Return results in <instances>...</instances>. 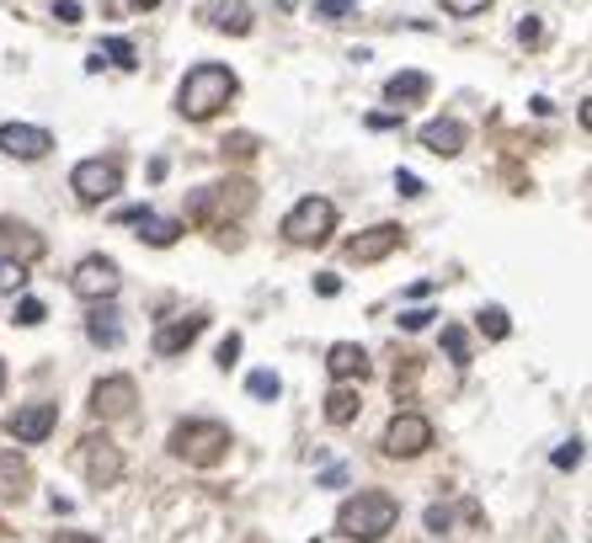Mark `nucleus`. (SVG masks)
Masks as SVG:
<instances>
[{
  "label": "nucleus",
  "mask_w": 592,
  "mask_h": 543,
  "mask_svg": "<svg viewBox=\"0 0 592 543\" xmlns=\"http://www.w3.org/2000/svg\"><path fill=\"white\" fill-rule=\"evenodd\" d=\"M208 27H219V33H252V5L246 0H208Z\"/></svg>",
  "instance_id": "obj_16"
},
{
  "label": "nucleus",
  "mask_w": 592,
  "mask_h": 543,
  "mask_svg": "<svg viewBox=\"0 0 592 543\" xmlns=\"http://www.w3.org/2000/svg\"><path fill=\"white\" fill-rule=\"evenodd\" d=\"M69 288H75L86 303H107L118 288H124V272H118L113 256H86V261L69 272Z\"/></svg>",
  "instance_id": "obj_5"
},
{
  "label": "nucleus",
  "mask_w": 592,
  "mask_h": 543,
  "mask_svg": "<svg viewBox=\"0 0 592 543\" xmlns=\"http://www.w3.org/2000/svg\"><path fill=\"white\" fill-rule=\"evenodd\" d=\"M358 11V0H316V16L321 22H347Z\"/></svg>",
  "instance_id": "obj_24"
},
{
  "label": "nucleus",
  "mask_w": 592,
  "mask_h": 543,
  "mask_svg": "<svg viewBox=\"0 0 592 543\" xmlns=\"http://www.w3.org/2000/svg\"><path fill=\"white\" fill-rule=\"evenodd\" d=\"M155 5H160V0H133V11H155Z\"/></svg>",
  "instance_id": "obj_40"
},
{
  "label": "nucleus",
  "mask_w": 592,
  "mask_h": 543,
  "mask_svg": "<svg viewBox=\"0 0 592 543\" xmlns=\"http://www.w3.org/2000/svg\"><path fill=\"white\" fill-rule=\"evenodd\" d=\"M395 192H400V197H422V177H411V171H395Z\"/></svg>",
  "instance_id": "obj_32"
},
{
  "label": "nucleus",
  "mask_w": 592,
  "mask_h": 543,
  "mask_svg": "<svg viewBox=\"0 0 592 543\" xmlns=\"http://www.w3.org/2000/svg\"><path fill=\"white\" fill-rule=\"evenodd\" d=\"M0 389H5V362H0Z\"/></svg>",
  "instance_id": "obj_41"
},
{
  "label": "nucleus",
  "mask_w": 592,
  "mask_h": 543,
  "mask_svg": "<svg viewBox=\"0 0 592 543\" xmlns=\"http://www.w3.org/2000/svg\"><path fill=\"white\" fill-rule=\"evenodd\" d=\"M86 336H91L96 347H124V320H118V309H113V303H96V309L86 314Z\"/></svg>",
  "instance_id": "obj_15"
},
{
  "label": "nucleus",
  "mask_w": 592,
  "mask_h": 543,
  "mask_svg": "<svg viewBox=\"0 0 592 543\" xmlns=\"http://www.w3.org/2000/svg\"><path fill=\"white\" fill-rule=\"evenodd\" d=\"M22 288H27V261L0 256V294H22Z\"/></svg>",
  "instance_id": "obj_22"
},
{
  "label": "nucleus",
  "mask_w": 592,
  "mask_h": 543,
  "mask_svg": "<svg viewBox=\"0 0 592 543\" xmlns=\"http://www.w3.org/2000/svg\"><path fill=\"white\" fill-rule=\"evenodd\" d=\"M133 411V378H107V384H96V416H129Z\"/></svg>",
  "instance_id": "obj_17"
},
{
  "label": "nucleus",
  "mask_w": 592,
  "mask_h": 543,
  "mask_svg": "<svg viewBox=\"0 0 592 543\" xmlns=\"http://www.w3.org/2000/svg\"><path fill=\"white\" fill-rule=\"evenodd\" d=\"M139 235H144V241H150V245H171V241H177V235H182V224H177V219H155V214H150Z\"/></svg>",
  "instance_id": "obj_23"
},
{
  "label": "nucleus",
  "mask_w": 592,
  "mask_h": 543,
  "mask_svg": "<svg viewBox=\"0 0 592 543\" xmlns=\"http://www.w3.org/2000/svg\"><path fill=\"white\" fill-rule=\"evenodd\" d=\"M43 314H49L43 299H33V294H22V299H16V325H43Z\"/></svg>",
  "instance_id": "obj_27"
},
{
  "label": "nucleus",
  "mask_w": 592,
  "mask_h": 543,
  "mask_svg": "<svg viewBox=\"0 0 592 543\" xmlns=\"http://www.w3.org/2000/svg\"><path fill=\"white\" fill-rule=\"evenodd\" d=\"M278 5H294V0H278Z\"/></svg>",
  "instance_id": "obj_42"
},
{
  "label": "nucleus",
  "mask_w": 592,
  "mask_h": 543,
  "mask_svg": "<svg viewBox=\"0 0 592 543\" xmlns=\"http://www.w3.org/2000/svg\"><path fill=\"white\" fill-rule=\"evenodd\" d=\"M326 367H331V378H336V384L363 378V373H369V352H363L358 341H336V347L326 352Z\"/></svg>",
  "instance_id": "obj_14"
},
{
  "label": "nucleus",
  "mask_w": 592,
  "mask_h": 543,
  "mask_svg": "<svg viewBox=\"0 0 592 543\" xmlns=\"http://www.w3.org/2000/svg\"><path fill=\"white\" fill-rule=\"evenodd\" d=\"M336 230V203L331 197H299L283 214V241L288 245H321Z\"/></svg>",
  "instance_id": "obj_4"
},
{
  "label": "nucleus",
  "mask_w": 592,
  "mask_h": 543,
  "mask_svg": "<svg viewBox=\"0 0 592 543\" xmlns=\"http://www.w3.org/2000/svg\"><path fill=\"white\" fill-rule=\"evenodd\" d=\"M352 416H358V389L336 384V389L326 395V422H331V426H347Z\"/></svg>",
  "instance_id": "obj_19"
},
{
  "label": "nucleus",
  "mask_w": 592,
  "mask_h": 543,
  "mask_svg": "<svg viewBox=\"0 0 592 543\" xmlns=\"http://www.w3.org/2000/svg\"><path fill=\"white\" fill-rule=\"evenodd\" d=\"M54 16H60L65 27H80V16H86V11H80L75 0H60V5H54Z\"/></svg>",
  "instance_id": "obj_34"
},
{
  "label": "nucleus",
  "mask_w": 592,
  "mask_h": 543,
  "mask_svg": "<svg viewBox=\"0 0 592 543\" xmlns=\"http://www.w3.org/2000/svg\"><path fill=\"white\" fill-rule=\"evenodd\" d=\"M54 426H60V405H54V400H33V405H22V411L5 422V431H11L22 448H33V442H49Z\"/></svg>",
  "instance_id": "obj_8"
},
{
  "label": "nucleus",
  "mask_w": 592,
  "mask_h": 543,
  "mask_svg": "<svg viewBox=\"0 0 592 543\" xmlns=\"http://www.w3.org/2000/svg\"><path fill=\"white\" fill-rule=\"evenodd\" d=\"M235 358H241V336H224L219 341V367H235Z\"/></svg>",
  "instance_id": "obj_33"
},
{
  "label": "nucleus",
  "mask_w": 592,
  "mask_h": 543,
  "mask_svg": "<svg viewBox=\"0 0 592 543\" xmlns=\"http://www.w3.org/2000/svg\"><path fill=\"white\" fill-rule=\"evenodd\" d=\"M433 314H438V309H406V314H400V331H427Z\"/></svg>",
  "instance_id": "obj_28"
},
{
  "label": "nucleus",
  "mask_w": 592,
  "mask_h": 543,
  "mask_svg": "<svg viewBox=\"0 0 592 543\" xmlns=\"http://www.w3.org/2000/svg\"><path fill=\"white\" fill-rule=\"evenodd\" d=\"M246 395H252V400H262V405H272V400L283 395V378H278L272 367H257V373L246 378Z\"/></svg>",
  "instance_id": "obj_21"
},
{
  "label": "nucleus",
  "mask_w": 592,
  "mask_h": 543,
  "mask_svg": "<svg viewBox=\"0 0 592 543\" xmlns=\"http://www.w3.org/2000/svg\"><path fill=\"white\" fill-rule=\"evenodd\" d=\"M449 522H454L449 506H433V512H427V533H449Z\"/></svg>",
  "instance_id": "obj_31"
},
{
  "label": "nucleus",
  "mask_w": 592,
  "mask_h": 543,
  "mask_svg": "<svg viewBox=\"0 0 592 543\" xmlns=\"http://www.w3.org/2000/svg\"><path fill=\"white\" fill-rule=\"evenodd\" d=\"M69 186H75L80 203H107V197H118L124 171H118V160H80L69 171Z\"/></svg>",
  "instance_id": "obj_6"
},
{
  "label": "nucleus",
  "mask_w": 592,
  "mask_h": 543,
  "mask_svg": "<svg viewBox=\"0 0 592 543\" xmlns=\"http://www.w3.org/2000/svg\"><path fill=\"white\" fill-rule=\"evenodd\" d=\"M577 464H582V442L571 437L566 448H555V469H577Z\"/></svg>",
  "instance_id": "obj_29"
},
{
  "label": "nucleus",
  "mask_w": 592,
  "mask_h": 543,
  "mask_svg": "<svg viewBox=\"0 0 592 543\" xmlns=\"http://www.w3.org/2000/svg\"><path fill=\"white\" fill-rule=\"evenodd\" d=\"M118 219H124V224H144V219H150V208H124Z\"/></svg>",
  "instance_id": "obj_36"
},
{
  "label": "nucleus",
  "mask_w": 592,
  "mask_h": 543,
  "mask_svg": "<svg viewBox=\"0 0 592 543\" xmlns=\"http://www.w3.org/2000/svg\"><path fill=\"white\" fill-rule=\"evenodd\" d=\"M443 352H449V358L460 362V367L469 362V341H464V331H460V325H443Z\"/></svg>",
  "instance_id": "obj_26"
},
{
  "label": "nucleus",
  "mask_w": 592,
  "mask_h": 543,
  "mask_svg": "<svg viewBox=\"0 0 592 543\" xmlns=\"http://www.w3.org/2000/svg\"><path fill=\"white\" fill-rule=\"evenodd\" d=\"M60 543H102V539H91V533H60Z\"/></svg>",
  "instance_id": "obj_39"
},
{
  "label": "nucleus",
  "mask_w": 592,
  "mask_h": 543,
  "mask_svg": "<svg viewBox=\"0 0 592 543\" xmlns=\"http://www.w3.org/2000/svg\"><path fill=\"white\" fill-rule=\"evenodd\" d=\"M395 522H400V501L385 495V490H358V495L342 501V512H336L342 539H358V543H379Z\"/></svg>",
  "instance_id": "obj_1"
},
{
  "label": "nucleus",
  "mask_w": 592,
  "mask_h": 543,
  "mask_svg": "<svg viewBox=\"0 0 592 543\" xmlns=\"http://www.w3.org/2000/svg\"><path fill=\"white\" fill-rule=\"evenodd\" d=\"M316 294H326V299H336V294H342V283H336V277H321V283H316Z\"/></svg>",
  "instance_id": "obj_38"
},
{
  "label": "nucleus",
  "mask_w": 592,
  "mask_h": 543,
  "mask_svg": "<svg viewBox=\"0 0 592 543\" xmlns=\"http://www.w3.org/2000/svg\"><path fill=\"white\" fill-rule=\"evenodd\" d=\"M395 245H400V230H395V224H374V230L352 235L342 256H347L352 267H369V261H385V256H390Z\"/></svg>",
  "instance_id": "obj_10"
},
{
  "label": "nucleus",
  "mask_w": 592,
  "mask_h": 543,
  "mask_svg": "<svg viewBox=\"0 0 592 543\" xmlns=\"http://www.w3.org/2000/svg\"><path fill=\"white\" fill-rule=\"evenodd\" d=\"M518 38H524V43H539V22H518Z\"/></svg>",
  "instance_id": "obj_37"
},
{
  "label": "nucleus",
  "mask_w": 592,
  "mask_h": 543,
  "mask_svg": "<svg viewBox=\"0 0 592 543\" xmlns=\"http://www.w3.org/2000/svg\"><path fill=\"white\" fill-rule=\"evenodd\" d=\"M427 86H433L427 75H416V69H406V75H390V86H385V96H390L395 107H400V102H416V96H427Z\"/></svg>",
  "instance_id": "obj_18"
},
{
  "label": "nucleus",
  "mask_w": 592,
  "mask_h": 543,
  "mask_svg": "<svg viewBox=\"0 0 592 543\" xmlns=\"http://www.w3.org/2000/svg\"><path fill=\"white\" fill-rule=\"evenodd\" d=\"M464 139H469V133H464L460 118H438V122H427V128H422V150H433V155H443V160H449V155H460Z\"/></svg>",
  "instance_id": "obj_13"
},
{
  "label": "nucleus",
  "mask_w": 592,
  "mask_h": 543,
  "mask_svg": "<svg viewBox=\"0 0 592 543\" xmlns=\"http://www.w3.org/2000/svg\"><path fill=\"white\" fill-rule=\"evenodd\" d=\"M171 453L177 458H188L197 469H208V464H219L224 453H230V426L219 422H182L171 431Z\"/></svg>",
  "instance_id": "obj_3"
},
{
  "label": "nucleus",
  "mask_w": 592,
  "mask_h": 543,
  "mask_svg": "<svg viewBox=\"0 0 592 543\" xmlns=\"http://www.w3.org/2000/svg\"><path fill=\"white\" fill-rule=\"evenodd\" d=\"M230 96H235V75L224 64H197V69H188V80L177 91V113L203 122V118H214Z\"/></svg>",
  "instance_id": "obj_2"
},
{
  "label": "nucleus",
  "mask_w": 592,
  "mask_h": 543,
  "mask_svg": "<svg viewBox=\"0 0 592 543\" xmlns=\"http://www.w3.org/2000/svg\"><path fill=\"white\" fill-rule=\"evenodd\" d=\"M321 484H326V490H342V484H347V469H342V464H331L326 475H321Z\"/></svg>",
  "instance_id": "obj_35"
},
{
  "label": "nucleus",
  "mask_w": 592,
  "mask_h": 543,
  "mask_svg": "<svg viewBox=\"0 0 592 543\" xmlns=\"http://www.w3.org/2000/svg\"><path fill=\"white\" fill-rule=\"evenodd\" d=\"M475 325H480V336H486V341H507V336H513V325H507V309H502V303H486Z\"/></svg>",
  "instance_id": "obj_20"
},
{
  "label": "nucleus",
  "mask_w": 592,
  "mask_h": 543,
  "mask_svg": "<svg viewBox=\"0 0 592 543\" xmlns=\"http://www.w3.org/2000/svg\"><path fill=\"white\" fill-rule=\"evenodd\" d=\"M96 54H107V60L124 64V69H133V64H139V60H133V43H129V38H107V43H102Z\"/></svg>",
  "instance_id": "obj_25"
},
{
  "label": "nucleus",
  "mask_w": 592,
  "mask_h": 543,
  "mask_svg": "<svg viewBox=\"0 0 592 543\" xmlns=\"http://www.w3.org/2000/svg\"><path fill=\"white\" fill-rule=\"evenodd\" d=\"M0 150L16 155V160H43V155L54 150V133L38 128V122H5V128H0Z\"/></svg>",
  "instance_id": "obj_9"
},
{
  "label": "nucleus",
  "mask_w": 592,
  "mask_h": 543,
  "mask_svg": "<svg viewBox=\"0 0 592 543\" xmlns=\"http://www.w3.org/2000/svg\"><path fill=\"white\" fill-rule=\"evenodd\" d=\"M203 325H208L203 314H193V320H171V325H160V331H155V352H160V358H177V352H188V347H193L197 336H203Z\"/></svg>",
  "instance_id": "obj_12"
},
{
  "label": "nucleus",
  "mask_w": 592,
  "mask_h": 543,
  "mask_svg": "<svg viewBox=\"0 0 592 543\" xmlns=\"http://www.w3.org/2000/svg\"><path fill=\"white\" fill-rule=\"evenodd\" d=\"M433 448V422L416 416V411H400L390 426H385V453L390 458H416Z\"/></svg>",
  "instance_id": "obj_7"
},
{
  "label": "nucleus",
  "mask_w": 592,
  "mask_h": 543,
  "mask_svg": "<svg viewBox=\"0 0 592 543\" xmlns=\"http://www.w3.org/2000/svg\"><path fill=\"white\" fill-rule=\"evenodd\" d=\"M80 469H86L96 484H113L118 475H124V458H118V448H113L107 437H86V448H80Z\"/></svg>",
  "instance_id": "obj_11"
},
{
  "label": "nucleus",
  "mask_w": 592,
  "mask_h": 543,
  "mask_svg": "<svg viewBox=\"0 0 592 543\" xmlns=\"http://www.w3.org/2000/svg\"><path fill=\"white\" fill-rule=\"evenodd\" d=\"M486 5H491V0H443V11H449V16H480Z\"/></svg>",
  "instance_id": "obj_30"
}]
</instances>
